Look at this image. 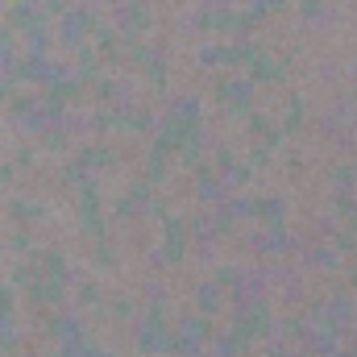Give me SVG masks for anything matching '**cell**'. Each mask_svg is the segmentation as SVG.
Wrapping results in <instances>:
<instances>
[]
</instances>
